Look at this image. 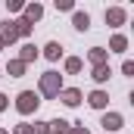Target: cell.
I'll list each match as a JSON object with an SVG mask.
<instances>
[{"label": "cell", "instance_id": "7a4b0ae2", "mask_svg": "<svg viewBox=\"0 0 134 134\" xmlns=\"http://www.w3.org/2000/svg\"><path fill=\"white\" fill-rule=\"evenodd\" d=\"M19 100H22V109H31V100H34V97H31V94H22Z\"/></svg>", "mask_w": 134, "mask_h": 134}, {"label": "cell", "instance_id": "6da1fadb", "mask_svg": "<svg viewBox=\"0 0 134 134\" xmlns=\"http://www.w3.org/2000/svg\"><path fill=\"white\" fill-rule=\"evenodd\" d=\"M44 91H47V94H53V91H56V78H53V75H47V78H44Z\"/></svg>", "mask_w": 134, "mask_h": 134}]
</instances>
